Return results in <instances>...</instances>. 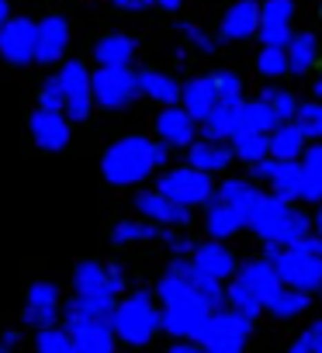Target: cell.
Instances as JSON below:
<instances>
[{
    "label": "cell",
    "mask_w": 322,
    "mask_h": 353,
    "mask_svg": "<svg viewBox=\"0 0 322 353\" xmlns=\"http://www.w3.org/2000/svg\"><path fill=\"white\" fill-rule=\"evenodd\" d=\"M149 142L145 135H125L118 139L104 159H101V173H104V181L114 184V188H132V184H142L145 176L156 170L152 159H149Z\"/></svg>",
    "instance_id": "obj_1"
},
{
    "label": "cell",
    "mask_w": 322,
    "mask_h": 353,
    "mask_svg": "<svg viewBox=\"0 0 322 353\" xmlns=\"http://www.w3.org/2000/svg\"><path fill=\"white\" fill-rule=\"evenodd\" d=\"M111 329H114V339H121L128 346H145L156 336V329H159V308L152 301V291L139 288L121 305H114Z\"/></svg>",
    "instance_id": "obj_2"
},
{
    "label": "cell",
    "mask_w": 322,
    "mask_h": 353,
    "mask_svg": "<svg viewBox=\"0 0 322 353\" xmlns=\"http://www.w3.org/2000/svg\"><path fill=\"white\" fill-rule=\"evenodd\" d=\"M159 194L167 201L181 205V208H194V205H208L212 194H215V184L212 176L194 170V166H181V170H167L159 176Z\"/></svg>",
    "instance_id": "obj_3"
},
{
    "label": "cell",
    "mask_w": 322,
    "mask_h": 353,
    "mask_svg": "<svg viewBox=\"0 0 322 353\" xmlns=\"http://www.w3.org/2000/svg\"><path fill=\"white\" fill-rule=\"evenodd\" d=\"M208 319H212V308L201 298H188L181 305H167L159 312V329H167L170 336H181V339H191V343H201Z\"/></svg>",
    "instance_id": "obj_4"
},
{
    "label": "cell",
    "mask_w": 322,
    "mask_h": 353,
    "mask_svg": "<svg viewBox=\"0 0 322 353\" xmlns=\"http://www.w3.org/2000/svg\"><path fill=\"white\" fill-rule=\"evenodd\" d=\"M250 325H253V322H246V319L236 315L232 308H229V312H212L201 343H205L208 353H243V350H246Z\"/></svg>",
    "instance_id": "obj_5"
},
{
    "label": "cell",
    "mask_w": 322,
    "mask_h": 353,
    "mask_svg": "<svg viewBox=\"0 0 322 353\" xmlns=\"http://www.w3.org/2000/svg\"><path fill=\"white\" fill-rule=\"evenodd\" d=\"M90 97L108 111H121L135 97V73L132 70H97L90 73Z\"/></svg>",
    "instance_id": "obj_6"
},
{
    "label": "cell",
    "mask_w": 322,
    "mask_h": 353,
    "mask_svg": "<svg viewBox=\"0 0 322 353\" xmlns=\"http://www.w3.org/2000/svg\"><path fill=\"white\" fill-rule=\"evenodd\" d=\"M277 267V277L284 288L291 291H301V294H312L322 288V260L319 256H305V253H294V250H284L281 260L274 263Z\"/></svg>",
    "instance_id": "obj_7"
},
{
    "label": "cell",
    "mask_w": 322,
    "mask_h": 353,
    "mask_svg": "<svg viewBox=\"0 0 322 353\" xmlns=\"http://www.w3.org/2000/svg\"><path fill=\"white\" fill-rule=\"evenodd\" d=\"M59 83H63V94H66V108L63 114L70 121H87L90 118V108H94V97H90V70L77 59H70L59 73Z\"/></svg>",
    "instance_id": "obj_8"
},
{
    "label": "cell",
    "mask_w": 322,
    "mask_h": 353,
    "mask_svg": "<svg viewBox=\"0 0 322 353\" xmlns=\"http://www.w3.org/2000/svg\"><path fill=\"white\" fill-rule=\"evenodd\" d=\"M291 18H294V0H263L256 28L263 49H284L291 42Z\"/></svg>",
    "instance_id": "obj_9"
},
{
    "label": "cell",
    "mask_w": 322,
    "mask_h": 353,
    "mask_svg": "<svg viewBox=\"0 0 322 353\" xmlns=\"http://www.w3.org/2000/svg\"><path fill=\"white\" fill-rule=\"evenodd\" d=\"M0 59L11 63V66L35 63V21L11 18L4 28H0Z\"/></svg>",
    "instance_id": "obj_10"
},
{
    "label": "cell",
    "mask_w": 322,
    "mask_h": 353,
    "mask_svg": "<svg viewBox=\"0 0 322 353\" xmlns=\"http://www.w3.org/2000/svg\"><path fill=\"white\" fill-rule=\"evenodd\" d=\"M70 49V21L63 14H49L35 25V63L52 66Z\"/></svg>",
    "instance_id": "obj_11"
},
{
    "label": "cell",
    "mask_w": 322,
    "mask_h": 353,
    "mask_svg": "<svg viewBox=\"0 0 322 353\" xmlns=\"http://www.w3.org/2000/svg\"><path fill=\"white\" fill-rule=\"evenodd\" d=\"M156 142H163L167 149H177V145H191L194 142V118L184 111V108H177V104H170V108H163L156 114Z\"/></svg>",
    "instance_id": "obj_12"
},
{
    "label": "cell",
    "mask_w": 322,
    "mask_h": 353,
    "mask_svg": "<svg viewBox=\"0 0 322 353\" xmlns=\"http://www.w3.org/2000/svg\"><path fill=\"white\" fill-rule=\"evenodd\" d=\"M135 212L145 222H152V225H174V229H181V225L191 222V208H181V205L167 201L159 191H142L135 198Z\"/></svg>",
    "instance_id": "obj_13"
},
{
    "label": "cell",
    "mask_w": 322,
    "mask_h": 353,
    "mask_svg": "<svg viewBox=\"0 0 322 353\" xmlns=\"http://www.w3.org/2000/svg\"><path fill=\"white\" fill-rule=\"evenodd\" d=\"M59 315V288L49 281H39L28 288V305H25V322L35 329H49L56 325Z\"/></svg>",
    "instance_id": "obj_14"
},
{
    "label": "cell",
    "mask_w": 322,
    "mask_h": 353,
    "mask_svg": "<svg viewBox=\"0 0 322 353\" xmlns=\"http://www.w3.org/2000/svg\"><path fill=\"white\" fill-rule=\"evenodd\" d=\"M66 315V332H73L80 322H111L114 315V298L108 294H73V301L63 308Z\"/></svg>",
    "instance_id": "obj_15"
},
{
    "label": "cell",
    "mask_w": 322,
    "mask_h": 353,
    "mask_svg": "<svg viewBox=\"0 0 322 353\" xmlns=\"http://www.w3.org/2000/svg\"><path fill=\"white\" fill-rule=\"evenodd\" d=\"M32 139H35L42 149H49V152L66 149V142H70V118H66L63 111H46V108H39V111L32 114Z\"/></svg>",
    "instance_id": "obj_16"
},
{
    "label": "cell",
    "mask_w": 322,
    "mask_h": 353,
    "mask_svg": "<svg viewBox=\"0 0 322 353\" xmlns=\"http://www.w3.org/2000/svg\"><path fill=\"white\" fill-rule=\"evenodd\" d=\"M191 253H194V260H191L194 270H201V274L212 277V281H225V277L236 274V256H232V250H229L225 243H219V239H208V243L194 246Z\"/></svg>",
    "instance_id": "obj_17"
},
{
    "label": "cell",
    "mask_w": 322,
    "mask_h": 353,
    "mask_svg": "<svg viewBox=\"0 0 322 353\" xmlns=\"http://www.w3.org/2000/svg\"><path fill=\"white\" fill-rule=\"evenodd\" d=\"M215 201H222V205H229L246 225H250V219L256 215V208H260V201H263V194L250 184V181H225L215 194H212Z\"/></svg>",
    "instance_id": "obj_18"
},
{
    "label": "cell",
    "mask_w": 322,
    "mask_h": 353,
    "mask_svg": "<svg viewBox=\"0 0 322 353\" xmlns=\"http://www.w3.org/2000/svg\"><path fill=\"white\" fill-rule=\"evenodd\" d=\"M135 94L156 101V104H177L181 101V83L170 77V73H159V70H139L135 73Z\"/></svg>",
    "instance_id": "obj_19"
},
{
    "label": "cell",
    "mask_w": 322,
    "mask_h": 353,
    "mask_svg": "<svg viewBox=\"0 0 322 353\" xmlns=\"http://www.w3.org/2000/svg\"><path fill=\"white\" fill-rule=\"evenodd\" d=\"M256 28H260V4H256V0H239V4H232L225 11L219 32H222V39L239 42V39L256 35Z\"/></svg>",
    "instance_id": "obj_20"
},
{
    "label": "cell",
    "mask_w": 322,
    "mask_h": 353,
    "mask_svg": "<svg viewBox=\"0 0 322 353\" xmlns=\"http://www.w3.org/2000/svg\"><path fill=\"white\" fill-rule=\"evenodd\" d=\"M181 101H184V111L194 118V121H205L212 114V108L219 104V94H215V83L212 77H194L181 87Z\"/></svg>",
    "instance_id": "obj_21"
},
{
    "label": "cell",
    "mask_w": 322,
    "mask_h": 353,
    "mask_svg": "<svg viewBox=\"0 0 322 353\" xmlns=\"http://www.w3.org/2000/svg\"><path fill=\"white\" fill-rule=\"evenodd\" d=\"M232 163V149L225 142H212V139H201V142H191L188 145V166L201 170V173H219Z\"/></svg>",
    "instance_id": "obj_22"
},
{
    "label": "cell",
    "mask_w": 322,
    "mask_h": 353,
    "mask_svg": "<svg viewBox=\"0 0 322 353\" xmlns=\"http://www.w3.org/2000/svg\"><path fill=\"white\" fill-rule=\"evenodd\" d=\"M288 212H291V201H284V198H277V194H263V201H260L256 215L250 219V225H253V232H256L260 239L274 243V236H277V229L284 225Z\"/></svg>",
    "instance_id": "obj_23"
},
{
    "label": "cell",
    "mask_w": 322,
    "mask_h": 353,
    "mask_svg": "<svg viewBox=\"0 0 322 353\" xmlns=\"http://www.w3.org/2000/svg\"><path fill=\"white\" fill-rule=\"evenodd\" d=\"M77 353H114V329L111 322H80L73 332Z\"/></svg>",
    "instance_id": "obj_24"
},
{
    "label": "cell",
    "mask_w": 322,
    "mask_h": 353,
    "mask_svg": "<svg viewBox=\"0 0 322 353\" xmlns=\"http://www.w3.org/2000/svg\"><path fill=\"white\" fill-rule=\"evenodd\" d=\"M132 56H135V39H128V35H104L94 46V59L104 70H128Z\"/></svg>",
    "instance_id": "obj_25"
},
{
    "label": "cell",
    "mask_w": 322,
    "mask_h": 353,
    "mask_svg": "<svg viewBox=\"0 0 322 353\" xmlns=\"http://www.w3.org/2000/svg\"><path fill=\"white\" fill-rule=\"evenodd\" d=\"M277 114L270 111L267 101H243L236 108V132H260V135H270L277 128Z\"/></svg>",
    "instance_id": "obj_26"
},
{
    "label": "cell",
    "mask_w": 322,
    "mask_h": 353,
    "mask_svg": "<svg viewBox=\"0 0 322 353\" xmlns=\"http://www.w3.org/2000/svg\"><path fill=\"white\" fill-rule=\"evenodd\" d=\"M305 149V132L298 128V121H281L270 135H267V152L270 159H298Z\"/></svg>",
    "instance_id": "obj_27"
},
{
    "label": "cell",
    "mask_w": 322,
    "mask_h": 353,
    "mask_svg": "<svg viewBox=\"0 0 322 353\" xmlns=\"http://www.w3.org/2000/svg\"><path fill=\"white\" fill-rule=\"evenodd\" d=\"M239 281L260 298V301H267L270 294H277V288H281V277H277V267L274 263H267V260H250L243 270H239Z\"/></svg>",
    "instance_id": "obj_28"
},
{
    "label": "cell",
    "mask_w": 322,
    "mask_h": 353,
    "mask_svg": "<svg viewBox=\"0 0 322 353\" xmlns=\"http://www.w3.org/2000/svg\"><path fill=\"white\" fill-rule=\"evenodd\" d=\"M284 56H288V73L305 77V73L315 66V59H319V42H315V35H308V32L291 35V42L284 46Z\"/></svg>",
    "instance_id": "obj_29"
},
{
    "label": "cell",
    "mask_w": 322,
    "mask_h": 353,
    "mask_svg": "<svg viewBox=\"0 0 322 353\" xmlns=\"http://www.w3.org/2000/svg\"><path fill=\"white\" fill-rule=\"evenodd\" d=\"M243 225H246V222H243V219H239L229 205H222V201H215V198L208 201V212H205V229H208V236H212V239H219V243H222V239L236 236Z\"/></svg>",
    "instance_id": "obj_30"
},
{
    "label": "cell",
    "mask_w": 322,
    "mask_h": 353,
    "mask_svg": "<svg viewBox=\"0 0 322 353\" xmlns=\"http://www.w3.org/2000/svg\"><path fill=\"white\" fill-rule=\"evenodd\" d=\"M73 288H77V294H108V298H114V294L108 291V267H104V263H94V260L77 263V270H73Z\"/></svg>",
    "instance_id": "obj_31"
},
{
    "label": "cell",
    "mask_w": 322,
    "mask_h": 353,
    "mask_svg": "<svg viewBox=\"0 0 322 353\" xmlns=\"http://www.w3.org/2000/svg\"><path fill=\"white\" fill-rule=\"evenodd\" d=\"M301 176H305V170H301L298 159H277V170H274V176H270V188H274L277 198L294 201L298 191H301Z\"/></svg>",
    "instance_id": "obj_32"
},
{
    "label": "cell",
    "mask_w": 322,
    "mask_h": 353,
    "mask_svg": "<svg viewBox=\"0 0 322 353\" xmlns=\"http://www.w3.org/2000/svg\"><path fill=\"white\" fill-rule=\"evenodd\" d=\"M263 308L274 315V319H281V322H288V319H298L305 308H308V294H301V291H291V288H277V294H270L267 301H263Z\"/></svg>",
    "instance_id": "obj_33"
},
{
    "label": "cell",
    "mask_w": 322,
    "mask_h": 353,
    "mask_svg": "<svg viewBox=\"0 0 322 353\" xmlns=\"http://www.w3.org/2000/svg\"><path fill=\"white\" fill-rule=\"evenodd\" d=\"M201 132H205V139H212V142H225V139H232V135H236V108L215 104L212 114L201 121Z\"/></svg>",
    "instance_id": "obj_34"
},
{
    "label": "cell",
    "mask_w": 322,
    "mask_h": 353,
    "mask_svg": "<svg viewBox=\"0 0 322 353\" xmlns=\"http://www.w3.org/2000/svg\"><path fill=\"white\" fill-rule=\"evenodd\" d=\"M145 239H159V225L145 222V219H125L111 229V243L114 246H128V243H145Z\"/></svg>",
    "instance_id": "obj_35"
},
{
    "label": "cell",
    "mask_w": 322,
    "mask_h": 353,
    "mask_svg": "<svg viewBox=\"0 0 322 353\" xmlns=\"http://www.w3.org/2000/svg\"><path fill=\"white\" fill-rule=\"evenodd\" d=\"M225 301H229V305H232V312H236V315H243L246 322H253V319L263 312V301H260V298H256V294L239 281V277L225 288Z\"/></svg>",
    "instance_id": "obj_36"
},
{
    "label": "cell",
    "mask_w": 322,
    "mask_h": 353,
    "mask_svg": "<svg viewBox=\"0 0 322 353\" xmlns=\"http://www.w3.org/2000/svg\"><path fill=\"white\" fill-rule=\"evenodd\" d=\"M159 301H163V308L167 305H181V301H188V298H198L194 291H191V284H188V277H177V274H163L156 281V291H152Z\"/></svg>",
    "instance_id": "obj_37"
},
{
    "label": "cell",
    "mask_w": 322,
    "mask_h": 353,
    "mask_svg": "<svg viewBox=\"0 0 322 353\" xmlns=\"http://www.w3.org/2000/svg\"><path fill=\"white\" fill-rule=\"evenodd\" d=\"M232 156H239V159H246V163L267 159V156H270V152H267V135H260V132H236V135H232Z\"/></svg>",
    "instance_id": "obj_38"
},
{
    "label": "cell",
    "mask_w": 322,
    "mask_h": 353,
    "mask_svg": "<svg viewBox=\"0 0 322 353\" xmlns=\"http://www.w3.org/2000/svg\"><path fill=\"white\" fill-rule=\"evenodd\" d=\"M188 284H191V291L215 312V308H222V301H225V291H222V281H212V277H205L201 270H194V263H191V274H188Z\"/></svg>",
    "instance_id": "obj_39"
},
{
    "label": "cell",
    "mask_w": 322,
    "mask_h": 353,
    "mask_svg": "<svg viewBox=\"0 0 322 353\" xmlns=\"http://www.w3.org/2000/svg\"><path fill=\"white\" fill-rule=\"evenodd\" d=\"M308 229H312V219H308L305 212H294V208H291V212H288V219H284V225L277 229L274 243H277V246H288V250H291V246H294L298 239H305V236H308Z\"/></svg>",
    "instance_id": "obj_40"
},
{
    "label": "cell",
    "mask_w": 322,
    "mask_h": 353,
    "mask_svg": "<svg viewBox=\"0 0 322 353\" xmlns=\"http://www.w3.org/2000/svg\"><path fill=\"white\" fill-rule=\"evenodd\" d=\"M212 83H215V94H219V104L225 108H239L243 104V80L229 70H219L212 73Z\"/></svg>",
    "instance_id": "obj_41"
},
{
    "label": "cell",
    "mask_w": 322,
    "mask_h": 353,
    "mask_svg": "<svg viewBox=\"0 0 322 353\" xmlns=\"http://www.w3.org/2000/svg\"><path fill=\"white\" fill-rule=\"evenodd\" d=\"M35 353H77V350H73V336H70L66 329H56V325L39 329V336H35Z\"/></svg>",
    "instance_id": "obj_42"
},
{
    "label": "cell",
    "mask_w": 322,
    "mask_h": 353,
    "mask_svg": "<svg viewBox=\"0 0 322 353\" xmlns=\"http://www.w3.org/2000/svg\"><path fill=\"white\" fill-rule=\"evenodd\" d=\"M256 70L263 73V77H284L288 73V56H284V49H260V56H256Z\"/></svg>",
    "instance_id": "obj_43"
},
{
    "label": "cell",
    "mask_w": 322,
    "mask_h": 353,
    "mask_svg": "<svg viewBox=\"0 0 322 353\" xmlns=\"http://www.w3.org/2000/svg\"><path fill=\"white\" fill-rule=\"evenodd\" d=\"M260 101L270 104V111L277 114V121H288V118H294V111H298V101H294L291 90H267Z\"/></svg>",
    "instance_id": "obj_44"
},
{
    "label": "cell",
    "mask_w": 322,
    "mask_h": 353,
    "mask_svg": "<svg viewBox=\"0 0 322 353\" xmlns=\"http://www.w3.org/2000/svg\"><path fill=\"white\" fill-rule=\"evenodd\" d=\"M39 101H42V108H46V111H63V108H66V94H63L59 77H49V80L42 83Z\"/></svg>",
    "instance_id": "obj_45"
},
{
    "label": "cell",
    "mask_w": 322,
    "mask_h": 353,
    "mask_svg": "<svg viewBox=\"0 0 322 353\" xmlns=\"http://www.w3.org/2000/svg\"><path fill=\"white\" fill-rule=\"evenodd\" d=\"M159 236H163L167 250H170V253H177V256H184V253H191V250H194V239H188L184 232H170V229H167V232H159Z\"/></svg>",
    "instance_id": "obj_46"
},
{
    "label": "cell",
    "mask_w": 322,
    "mask_h": 353,
    "mask_svg": "<svg viewBox=\"0 0 322 353\" xmlns=\"http://www.w3.org/2000/svg\"><path fill=\"white\" fill-rule=\"evenodd\" d=\"M298 201H322V181L312 173L301 176V191H298Z\"/></svg>",
    "instance_id": "obj_47"
},
{
    "label": "cell",
    "mask_w": 322,
    "mask_h": 353,
    "mask_svg": "<svg viewBox=\"0 0 322 353\" xmlns=\"http://www.w3.org/2000/svg\"><path fill=\"white\" fill-rule=\"evenodd\" d=\"M181 32L191 39V46H198L201 52H215V39L212 35H205L201 28H194V25H181Z\"/></svg>",
    "instance_id": "obj_48"
},
{
    "label": "cell",
    "mask_w": 322,
    "mask_h": 353,
    "mask_svg": "<svg viewBox=\"0 0 322 353\" xmlns=\"http://www.w3.org/2000/svg\"><path fill=\"white\" fill-rule=\"evenodd\" d=\"M301 170H305V173H312V176H319V181H322V145H312V149H305V163H301Z\"/></svg>",
    "instance_id": "obj_49"
},
{
    "label": "cell",
    "mask_w": 322,
    "mask_h": 353,
    "mask_svg": "<svg viewBox=\"0 0 322 353\" xmlns=\"http://www.w3.org/2000/svg\"><path fill=\"white\" fill-rule=\"evenodd\" d=\"M291 250H294V253H305V256H319V260H322V236H305V239H298Z\"/></svg>",
    "instance_id": "obj_50"
},
{
    "label": "cell",
    "mask_w": 322,
    "mask_h": 353,
    "mask_svg": "<svg viewBox=\"0 0 322 353\" xmlns=\"http://www.w3.org/2000/svg\"><path fill=\"white\" fill-rule=\"evenodd\" d=\"M274 170H277V159H260V163H250V173L256 176V181H267L270 184V176H274Z\"/></svg>",
    "instance_id": "obj_51"
},
{
    "label": "cell",
    "mask_w": 322,
    "mask_h": 353,
    "mask_svg": "<svg viewBox=\"0 0 322 353\" xmlns=\"http://www.w3.org/2000/svg\"><path fill=\"white\" fill-rule=\"evenodd\" d=\"M108 291H111L114 298L125 291V270H121L118 263H111V267H108Z\"/></svg>",
    "instance_id": "obj_52"
},
{
    "label": "cell",
    "mask_w": 322,
    "mask_h": 353,
    "mask_svg": "<svg viewBox=\"0 0 322 353\" xmlns=\"http://www.w3.org/2000/svg\"><path fill=\"white\" fill-rule=\"evenodd\" d=\"M149 159H152V166H167L170 149H167L163 142H149Z\"/></svg>",
    "instance_id": "obj_53"
},
{
    "label": "cell",
    "mask_w": 322,
    "mask_h": 353,
    "mask_svg": "<svg viewBox=\"0 0 322 353\" xmlns=\"http://www.w3.org/2000/svg\"><path fill=\"white\" fill-rule=\"evenodd\" d=\"M152 4V0H114V8H121V11H145Z\"/></svg>",
    "instance_id": "obj_54"
},
{
    "label": "cell",
    "mask_w": 322,
    "mask_h": 353,
    "mask_svg": "<svg viewBox=\"0 0 322 353\" xmlns=\"http://www.w3.org/2000/svg\"><path fill=\"white\" fill-rule=\"evenodd\" d=\"M288 353H312V339H308V336L301 332V336H298V339H294V343L288 346Z\"/></svg>",
    "instance_id": "obj_55"
},
{
    "label": "cell",
    "mask_w": 322,
    "mask_h": 353,
    "mask_svg": "<svg viewBox=\"0 0 322 353\" xmlns=\"http://www.w3.org/2000/svg\"><path fill=\"white\" fill-rule=\"evenodd\" d=\"M198 350H201V346H198V343H191V339H181V343H174V346H170V353H198Z\"/></svg>",
    "instance_id": "obj_56"
},
{
    "label": "cell",
    "mask_w": 322,
    "mask_h": 353,
    "mask_svg": "<svg viewBox=\"0 0 322 353\" xmlns=\"http://www.w3.org/2000/svg\"><path fill=\"white\" fill-rule=\"evenodd\" d=\"M156 8H163V11H181L184 8V0H152Z\"/></svg>",
    "instance_id": "obj_57"
},
{
    "label": "cell",
    "mask_w": 322,
    "mask_h": 353,
    "mask_svg": "<svg viewBox=\"0 0 322 353\" xmlns=\"http://www.w3.org/2000/svg\"><path fill=\"white\" fill-rule=\"evenodd\" d=\"M18 339H21V336H18L14 329H8V332H4V339H0V346H4V350H11V346H14Z\"/></svg>",
    "instance_id": "obj_58"
},
{
    "label": "cell",
    "mask_w": 322,
    "mask_h": 353,
    "mask_svg": "<svg viewBox=\"0 0 322 353\" xmlns=\"http://www.w3.org/2000/svg\"><path fill=\"white\" fill-rule=\"evenodd\" d=\"M11 21V4H8V0H0V28H4Z\"/></svg>",
    "instance_id": "obj_59"
},
{
    "label": "cell",
    "mask_w": 322,
    "mask_h": 353,
    "mask_svg": "<svg viewBox=\"0 0 322 353\" xmlns=\"http://www.w3.org/2000/svg\"><path fill=\"white\" fill-rule=\"evenodd\" d=\"M315 229H319V236H322V205H319V212H315V222H312Z\"/></svg>",
    "instance_id": "obj_60"
},
{
    "label": "cell",
    "mask_w": 322,
    "mask_h": 353,
    "mask_svg": "<svg viewBox=\"0 0 322 353\" xmlns=\"http://www.w3.org/2000/svg\"><path fill=\"white\" fill-rule=\"evenodd\" d=\"M315 97H322V80H319V83H315Z\"/></svg>",
    "instance_id": "obj_61"
},
{
    "label": "cell",
    "mask_w": 322,
    "mask_h": 353,
    "mask_svg": "<svg viewBox=\"0 0 322 353\" xmlns=\"http://www.w3.org/2000/svg\"><path fill=\"white\" fill-rule=\"evenodd\" d=\"M312 353H322V343H315V346H312Z\"/></svg>",
    "instance_id": "obj_62"
},
{
    "label": "cell",
    "mask_w": 322,
    "mask_h": 353,
    "mask_svg": "<svg viewBox=\"0 0 322 353\" xmlns=\"http://www.w3.org/2000/svg\"><path fill=\"white\" fill-rule=\"evenodd\" d=\"M0 353H11V350H0Z\"/></svg>",
    "instance_id": "obj_63"
},
{
    "label": "cell",
    "mask_w": 322,
    "mask_h": 353,
    "mask_svg": "<svg viewBox=\"0 0 322 353\" xmlns=\"http://www.w3.org/2000/svg\"><path fill=\"white\" fill-rule=\"evenodd\" d=\"M198 353H208V350H198Z\"/></svg>",
    "instance_id": "obj_64"
}]
</instances>
